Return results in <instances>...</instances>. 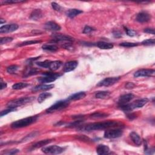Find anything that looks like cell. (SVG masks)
Wrapping results in <instances>:
<instances>
[{"label": "cell", "mask_w": 155, "mask_h": 155, "mask_svg": "<svg viewBox=\"0 0 155 155\" xmlns=\"http://www.w3.org/2000/svg\"><path fill=\"white\" fill-rule=\"evenodd\" d=\"M120 77H109L105 78L102 81L97 84V86H105V87H108V86L116 84L119 81Z\"/></svg>", "instance_id": "9c48e42d"}, {"label": "cell", "mask_w": 155, "mask_h": 155, "mask_svg": "<svg viewBox=\"0 0 155 155\" xmlns=\"http://www.w3.org/2000/svg\"><path fill=\"white\" fill-rule=\"evenodd\" d=\"M138 45L137 43H129V42H125V43H122L120 44V46L125 47H133L137 46Z\"/></svg>", "instance_id": "1f68e13d"}, {"label": "cell", "mask_w": 155, "mask_h": 155, "mask_svg": "<svg viewBox=\"0 0 155 155\" xmlns=\"http://www.w3.org/2000/svg\"><path fill=\"white\" fill-rule=\"evenodd\" d=\"M43 74L44 75V77H41L38 79V81L42 84L53 82L61 76V74L58 73L51 72H45Z\"/></svg>", "instance_id": "8992f818"}, {"label": "cell", "mask_w": 155, "mask_h": 155, "mask_svg": "<svg viewBox=\"0 0 155 155\" xmlns=\"http://www.w3.org/2000/svg\"><path fill=\"white\" fill-rule=\"evenodd\" d=\"M0 21H1V24H2L3 23H4V22H5V21H3V19H1V20H0Z\"/></svg>", "instance_id": "681fc988"}, {"label": "cell", "mask_w": 155, "mask_h": 155, "mask_svg": "<svg viewBox=\"0 0 155 155\" xmlns=\"http://www.w3.org/2000/svg\"><path fill=\"white\" fill-rule=\"evenodd\" d=\"M143 32L147 33L152 34V35H154V30L152 28H147L143 30Z\"/></svg>", "instance_id": "7bdbcfd3"}, {"label": "cell", "mask_w": 155, "mask_h": 155, "mask_svg": "<svg viewBox=\"0 0 155 155\" xmlns=\"http://www.w3.org/2000/svg\"><path fill=\"white\" fill-rule=\"evenodd\" d=\"M51 141V140H50V139H46V140H43L41 141H39L35 143H34V144L32 146V150H34V149H37V148L43 147L47 145L48 143H50Z\"/></svg>", "instance_id": "7402d4cb"}, {"label": "cell", "mask_w": 155, "mask_h": 155, "mask_svg": "<svg viewBox=\"0 0 155 155\" xmlns=\"http://www.w3.org/2000/svg\"><path fill=\"white\" fill-rule=\"evenodd\" d=\"M94 30V28H92V27H91L90 26H85L84 28V30H83V33H86V34H87V33H89L90 32H91L92 31Z\"/></svg>", "instance_id": "b9f144b4"}, {"label": "cell", "mask_w": 155, "mask_h": 155, "mask_svg": "<svg viewBox=\"0 0 155 155\" xmlns=\"http://www.w3.org/2000/svg\"><path fill=\"white\" fill-rule=\"evenodd\" d=\"M96 152L99 155L107 154L109 153V152H110V148L106 145L101 144L97 147Z\"/></svg>", "instance_id": "ac0fdd59"}, {"label": "cell", "mask_w": 155, "mask_h": 155, "mask_svg": "<svg viewBox=\"0 0 155 155\" xmlns=\"http://www.w3.org/2000/svg\"><path fill=\"white\" fill-rule=\"evenodd\" d=\"M24 2V1H15V0H8V1H4V4H15V3H20Z\"/></svg>", "instance_id": "ee69618b"}, {"label": "cell", "mask_w": 155, "mask_h": 155, "mask_svg": "<svg viewBox=\"0 0 155 155\" xmlns=\"http://www.w3.org/2000/svg\"><path fill=\"white\" fill-rule=\"evenodd\" d=\"M43 49L44 50H47L49 51H56L58 50V47H56L55 45L52 44H45L43 45L42 47Z\"/></svg>", "instance_id": "83f0119b"}, {"label": "cell", "mask_w": 155, "mask_h": 155, "mask_svg": "<svg viewBox=\"0 0 155 155\" xmlns=\"http://www.w3.org/2000/svg\"><path fill=\"white\" fill-rule=\"evenodd\" d=\"M53 38V41L56 42L58 41H68V42H72L74 41V39L70 37L63 35L61 33H54L53 35L51 36Z\"/></svg>", "instance_id": "8fae6325"}, {"label": "cell", "mask_w": 155, "mask_h": 155, "mask_svg": "<svg viewBox=\"0 0 155 155\" xmlns=\"http://www.w3.org/2000/svg\"><path fill=\"white\" fill-rule=\"evenodd\" d=\"M19 152V150L18 149H12V150H7L6 152H4L3 153L5 154H14Z\"/></svg>", "instance_id": "60d3db41"}, {"label": "cell", "mask_w": 155, "mask_h": 155, "mask_svg": "<svg viewBox=\"0 0 155 155\" xmlns=\"http://www.w3.org/2000/svg\"><path fill=\"white\" fill-rule=\"evenodd\" d=\"M135 96L132 93H128L125 94L120 96L118 101V104L119 106L124 105L126 104H128L130 101L134 98Z\"/></svg>", "instance_id": "4fadbf2b"}, {"label": "cell", "mask_w": 155, "mask_h": 155, "mask_svg": "<svg viewBox=\"0 0 155 155\" xmlns=\"http://www.w3.org/2000/svg\"><path fill=\"white\" fill-rule=\"evenodd\" d=\"M16 110V108H9L8 109H7V110H3L1 112V116H3L4 115H6L7 114L12 112H14Z\"/></svg>", "instance_id": "8d00e7d4"}, {"label": "cell", "mask_w": 155, "mask_h": 155, "mask_svg": "<svg viewBox=\"0 0 155 155\" xmlns=\"http://www.w3.org/2000/svg\"><path fill=\"white\" fill-rule=\"evenodd\" d=\"M118 124V123L116 121H110L109 120V121L106 122L91 123L86 125L79 126V128H78V129L82 131H91L94 130L108 129L112 127H116Z\"/></svg>", "instance_id": "6da1fadb"}, {"label": "cell", "mask_w": 155, "mask_h": 155, "mask_svg": "<svg viewBox=\"0 0 155 155\" xmlns=\"http://www.w3.org/2000/svg\"><path fill=\"white\" fill-rule=\"evenodd\" d=\"M148 102V99L147 98H143L137 99L131 103V104L128 103V104H126L124 105L119 106V107L123 111L125 112H129L134 110L135 108H139L142 107L143 106L146 105Z\"/></svg>", "instance_id": "7a4b0ae2"}, {"label": "cell", "mask_w": 155, "mask_h": 155, "mask_svg": "<svg viewBox=\"0 0 155 155\" xmlns=\"http://www.w3.org/2000/svg\"><path fill=\"white\" fill-rule=\"evenodd\" d=\"M125 30L126 33H127V35H129L130 37H134V36H135L136 35V32L135 31H133V30L129 29V28L125 27Z\"/></svg>", "instance_id": "f35d334b"}, {"label": "cell", "mask_w": 155, "mask_h": 155, "mask_svg": "<svg viewBox=\"0 0 155 155\" xmlns=\"http://www.w3.org/2000/svg\"><path fill=\"white\" fill-rule=\"evenodd\" d=\"M51 6H52L53 9L56 11H58V12H61L62 10V7L60 6L59 4H58L56 3H51Z\"/></svg>", "instance_id": "ab89813d"}, {"label": "cell", "mask_w": 155, "mask_h": 155, "mask_svg": "<svg viewBox=\"0 0 155 155\" xmlns=\"http://www.w3.org/2000/svg\"><path fill=\"white\" fill-rule=\"evenodd\" d=\"M108 114L104 113H100V112H97L93 113L92 114H91L90 117L91 118L93 119H99V118H104L107 117Z\"/></svg>", "instance_id": "f546056e"}, {"label": "cell", "mask_w": 155, "mask_h": 155, "mask_svg": "<svg viewBox=\"0 0 155 155\" xmlns=\"http://www.w3.org/2000/svg\"><path fill=\"white\" fill-rule=\"evenodd\" d=\"M86 94L84 91H80V92L74 93L72 95L68 97V98L67 99L69 101H76V100H80L81 99L84 98L85 97Z\"/></svg>", "instance_id": "d6986e66"}, {"label": "cell", "mask_w": 155, "mask_h": 155, "mask_svg": "<svg viewBox=\"0 0 155 155\" xmlns=\"http://www.w3.org/2000/svg\"><path fill=\"white\" fill-rule=\"evenodd\" d=\"M45 28L49 31H59L61 27L55 22L49 21L45 24Z\"/></svg>", "instance_id": "9a60e30c"}, {"label": "cell", "mask_w": 155, "mask_h": 155, "mask_svg": "<svg viewBox=\"0 0 155 155\" xmlns=\"http://www.w3.org/2000/svg\"><path fill=\"white\" fill-rule=\"evenodd\" d=\"M123 131L120 129L107 130L104 133V137L107 139H115L121 136Z\"/></svg>", "instance_id": "52a82bcc"}, {"label": "cell", "mask_w": 155, "mask_h": 155, "mask_svg": "<svg viewBox=\"0 0 155 155\" xmlns=\"http://www.w3.org/2000/svg\"><path fill=\"white\" fill-rule=\"evenodd\" d=\"M43 16V13L40 9H36L33 10L30 15V18L33 20H38L41 18Z\"/></svg>", "instance_id": "603a6c76"}, {"label": "cell", "mask_w": 155, "mask_h": 155, "mask_svg": "<svg viewBox=\"0 0 155 155\" xmlns=\"http://www.w3.org/2000/svg\"><path fill=\"white\" fill-rule=\"evenodd\" d=\"M110 93L108 91H101L96 93L95 97L97 99H105L110 96Z\"/></svg>", "instance_id": "484cf974"}, {"label": "cell", "mask_w": 155, "mask_h": 155, "mask_svg": "<svg viewBox=\"0 0 155 155\" xmlns=\"http://www.w3.org/2000/svg\"><path fill=\"white\" fill-rule=\"evenodd\" d=\"M83 13L82 10H80L78 9H69L67 12H66V15L67 16L69 17L70 18H73L74 17L76 16L77 15H79L80 14Z\"/></svg>", "instance_id": "cb8c5ba5"}, {"label": "cell", "mask_w": 155, "mask_h": 155, "mask_svg": "<svg viewBox=\"0 0 155 155\" xmlns=\"http://www.w3.org/2000/svg\"><path fill=\"white\" fill-rule=\"evenodd\" d=\"M62 62L60 61H50L49 64V68L51 70H56L61 66Z\"/></svg>", "instance_id": "44dd1931"}, {"label": "cell", "mask_w": 155, "mask_h": 155, "mask_svg": "<svg viewBox=\"0 0 155 155\" xmlns=\"http://www.w3.org/2000/svg\"><path fill=\"white\" fill-rule=\"evenodd\" d=\"M49 62H50V61H45L43 62H37V64L38 66H39V67H44L45 68H48Z\"/></svg>", "instance_id": "e575fe53"}, {"label": "cell", "mask_w": 155, "mask_h": 155, "mask_svg": "<svg viewBox=\"0 0 155 155\" xmlns=\"http://www.w3.org/2000/svg\"><path fill=\"white\" fill-rule=\"evenodd\" d=\"M154 73L155 71L153 69H141L136 71L134 73V76L135 78L141 76H145V77L152 76L154 75Z\"/></svg>", "instance_id": "30bf717a"}, {"label": "cell", "mask_w": 155, "mask_h": 155, "mask_svg": "<svg viewBox=\"0 0 155 155\" xmlns=\"http://www.w3.org/2000/svg\"><path fill=\"white\" fill-rule=\"evenodd\" d=\"M18 69V66L16 65L10 66L7 68V72L10 74H14Z\"/></svg>", "instance_id": "4dcf8cb0"}, {"label": "cell", "mask_w": 155, "mask_h": 155, "mask_svg": "<svg viewBox=\"0 0 155 155\" xmlns=\"http://www.w3.org/2000/svg\"><path fill=\"white\" fill-rule=\"evenodd\" d=\"M38 70L37 69V68H31L29 70H28L27 73H26V76H30V75H33V74H35L38 72Z\"/></svg>", "instance_id": "74e56055"}, {"label": "cell", "mask_w": 155, "mask_h": 155, "mask_svg": "<svg viewBox=\"0 0 155 155\" xmlns=\"http://www.w3.org/2000/svg\"><path fill=\"white\" fill-rule=\"evenodd\" d=\"M130 136L131 137V140L133 141V142L135 143L137 146H140L142 143V141L140 136L137 135L136 132H131V133L130 134Z\"/></svg>", "instance_id": "ffe728a7"}, {"label": "cell", "mask_w": 155, "mask_h": 155, "mask_svg": "<svg viewBox=\"0 0 155 155\" xmlns=\"http://www.w3.org/2000/svg\"><path fill=\"white\" fill-rule=\"evenodd\" d=\"M154 39H148L143 41L141 44L143 45H154Z\"/></svg>", "instance_id": "d6a6232c"}, {"label": "cell", "mask_w": 155, "mask_h": 155, "mask_svg": "<svg viewBox=\"0 0 155 155\" xmlns=\"http://www.w3.org/2000/svg\"><path fill=\"white\" fill-rule=\"evenodd\" d=\"M13 41V38L11 37H4L1 38V40H0V43L1 44H4L8 43H10Z\"/></svg>", "instance_id": "836d02e7"}, {"label": "cell", "mask_w": 155, "mask_h": 155, "mask_svg": "<svg viewBox=\"0 0 155 155\" xmlns=\"http://www.w3.org/2000/svg\"><path fill=\"white\" fill-rule=\"evenodd\" d=\"M151 20V16L148 13L145 12H142L137 14L136 16V21L141 23L148 22Z\"/></svg>", "instance_id": "5bb4252c"}, {"label": "cell", "mask_w": 155, "mask_h": 155, "mask_svg": "<svg viewBox=\"0 0 155 155\" xmlns=\"http://www.w3.org/2000/svg\"><path fill=\"white\" fill-rule=\"evenodd\" d=\"M78 139H80V140H82V141H90V139L89 138V137H86L84 135H82V136H79L78 137Z\"/></svg>", "instance_id": "bcb514c9"}, {"label": "cell", "mask_w": 155, "mask_h": 155, "mask_svg": "<svg viewBox=\"0 0 155 155\" xmlns=\"http://www.w3.org/2000/svg\"><path fill=\"white\" fill-rule=\"evenodd\" d=\"M51 94L50 93H47V92L42 93L41 94H40L39 96H38V101L39 103H42L45 99H47V98H49V97H51Z\"/></svg>", "instance_id": "4316f807"}, {"label": "cell", "mask_w": 155, "mask_h": 155, "mask_svg": "<svg viewBox=\"0 0 155 155\" xmlns=\"http://www.w3.org/2000/svg\"><path fill=\"white\" fill-rule=\"evenodd\" d=\"M96 45L99 48L101 49H104V50H108V49H111L113 47V45L111 43H108L104 41H101L98 42L97 43Z\"/></svg>", "instance_id": "d4e9b609"}, {"label": "cell", "mask_w": 155, "mask_h": 155, "mask_svg": "<svg viewBox=\"0 0 155 155\" xmlns=\"http://www.w3.org/2000/svg\"><path fill=\"white\" fill-rule=\"evenodd\" d=\"M39 43H41V41H25L19 45V46H24V45H28L31 44H35Z\"/></svg>", "instance_id": "d590c367"}, {"label": "cell", "mask_w": 155, "mask_h": 155, "mask_svg": "<svg viewBox=\"0 0 155 155\" xmlns=\"http://www.w3.org/2000/svg\"><path fill=\"white\" fill-rule=\"evenodd\" d=\"M18 25L16 24H11L4 25L0 28V33H7L16 31L18 28Z\"/></svg>", "instance_id": "7c38bea8"}, {"label": "cell", "mask_w": 155, "mask_h": 155, "mask_svg": "<svg viewBox=\"0 0 155 155\" xmlns=\"http://www.w3.org/2000/svg\"><path fill=\"white\" fill-rule=\"evenodd\" d=\"M135 85L133 83H128L125 85V88L128 89H131L134 88Z\"/></svg>", "instance_id": "f6af8a7d"}, {"label": "cell", "mask_w": 155, "mask_h": 155, "mask_svg": "<svg viewBox=\"0 0 155 155\" xmlns=\"http://www.w3.org/2000/svg\"><path fill=\"white\" fill-rule=\"evenodd\" d=\"M42 151L46 154H58L64 152V148L58 146H51L43 148Z\"/></svg>", "instance_id": "ba28073f"}, {"label": "cell", "mask_w": 155, "mask_h": 155, "mask_svg": "<svg viewBox=\"0 0 155 155\" xmlns=\"http://www.w3.org/2000/svg\"><path fill=\"white\" fill-rule=\"evenodd\" d=\"M113 36L115 38H119L121 37V33L120 32L116 31V32H113Z\"/></svg>", "instance_id": "7dc6e473"}, {"label": "cell", "mask_w": 155, "mask_h": 155, "mask_svg": "<svg viewBox=\"0 0 155 155\" xmlns=\"http://www.w3.org/2000/svg\"><path fill=\"white\" fill-rule=\"evenodd\" d=\"M55 87L53 84H49V85H45V84H41L37 86H35V87L32 89V91H46L49 90L51 89H53Z\"/></svg>", "instance_id": "e0dca14e"}, {"label": "cell", "mask_w": 155, "mask_h": 155, "mask_svg": "<svg viewBox=\"0 0 155 155\" xmlns=\"http://www.w3.org/2000/svg\"><path fill=\"white\" fill-rule=\"evenodd\" d=\"M37 119V116H30L21 119L14 122L12 124H11V127L12 129H19L25 127L35 123Z\"/></svg>", "instance_id": "3957f363"}, {"label": "cell", "mask_w": 155, "mask_h": 155, "mask_svg": "<svg viewBox=\"0 0 155 155\" xmlns=\"http://www.w3.org/2000/svg\"><path fill=\"white\" fill-rule=\"evenodd\" d=\"M70 104L69 100H61L55 102L46 110L47 113H53L56 111H60L68 106Z\"/></svg>", "instance_id": "5b68a950"}, {"label": "cell", "mask_w": 155, "mask_h": 155, "mask_svg": "<svg viewBox=\"0 0 155 155\" xmlns=\"http://www.w3.org/2000/svg\"><path fill=\"white\" fill-rule=\"evenodd\" d=\"M28 85H29V84L26 83H18L14 84L12 89L14 90H21L27 87Z\"/></svg>", "instance_id": "f1b7e54d"}, {"label": "cell", "mask_w": 155, "mask_h": 155, "mask_svg": "<svg viewBox=\"0 0 155 155\" xmlns=\"http://www.w3.org/2000/svg\"><path fill=\"white\" fill-rule=\"evenodd\" d=\"M78 66V62L76 61H70L66 62L64 66V72H70L74 70Z\"/></svg>", "instance_id": "2e32d148"}, {"label": "cell", "mask_w": 155, "mask_h": 155, "mask_svg": "<svg viewBox=\"0 0 155 155\" xmlns=\"http://www.w3.org/2000/svg\"><path fill=\"white\" fill-rule=\"evenodd\" d=\"M7 87V84L3 82L2 80H1V90H3L5 88Z\"/></svg>", "instance_id": "c3c4849f"}, {"label": "cell", "mask_w": 155, "mask_h": 155, "mask_svg": "<svg viewBox=\"0 0 155 155\" xmlns=\"http://www.w3.org/2000/svg\"><path fill=\"white\" fill-rule=\"evenodd\" d=\"M34 99H35V97H21V98H19V99H14V100L9 101L7 103V106L9 108H16L20 107L21 106L25 105V104H27V103H29Z\"/></svg>", "instance_id": "277c9868"}]
</instances>
